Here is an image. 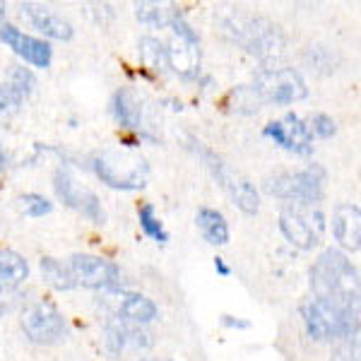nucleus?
I'll return each instance as SVG.
<instances>
[{
  "label": "nucleus",
  "mask_w": 361,
  "mask_h": 361,
  "mask_svg": "<svg viewBox=\"0 0 361 361\" xmlns=\"http://www.w3.org/2000/svg\"><path fill=\"white\" fill-rule=\"evenodd\" d=\"M219 32L231 44L241 46L246 54L258 58L267 68H275L287 54V34L263 15H250L243 10L219 15Z\"/></svg>",
  "instance_id": "f257e3e1"
},
{
  "label": "nucleus",
  "mask_w": 361,
  "mask_h": 361,
  "mask_svg": "<svg viewBox=\"0 0 361 361\" xmlns=\"http://www.w3.org/2000/svg\"><path fill=\"white\" fill-rule=\"evenodd\" d=\"M313 296L342 308H359V270L342 250L328 248L311 265Z\"/></svg>",
  "instance_id": "f03ea898"
},
{
  "label": "nucleus",
  "mask_w": 361,
  "mask_h": 361,
  "mask_svg": "<svg viewBox=\"0 0 361 361\" xmlns=\"http://www.w3.org/2000/svg\"><path fill=\"white\" fill-rule=\"evenodd\" d=\"M306 333L316 342H337L359 335V308H342L311 299L301 308Z\"/></svg>",
  "instance_id": "7ed1b4c3"
},
{
  "label": "nucleus",
  "mask_w": 361,
  "mask_h": 361,
  "mask_svg": "<svg viewBox=\"0 0 361 361\" xmlns=\"http://www.w3.org/2000/svg\"><path fill=\"white\" fill-rule=\"evenodd\" d=\"M92 169L102 183L116 190H140L149 176L147 159L133 149H102L92 157Z\"/></svg>",
  "instance_id": "20e7f679"
},
{
  "label": "nucleus",
  "mask_w": 361,
  "mask_h": 361,
  "mask_svg": "<svg viewBox=\"0 0 361 361\" xmlns=\"http://www.w3.org/2000/svg\"><path fill=\"white\" fill-rule=\"evenodd\" d=\"M265 190L284 202L320 205L325 195V169L311 164L301 171H282L265 178Z\"/></svg>",
  "instance_id": "39448f33"
},
{
  "label": "nucleus",
  "mask_w": 361,
  "mask_h": 361,
  "mask_svg": "<svg viewBox=\"0 0 361 361\" xmlns=\"http://www.w3.org/2000/svg\"><path fill=\"white\" fill-rule=\"evenodd\" d=\"M279 231L292 246L313 250L320 246L325 231V214L318 205H299L287 202L279 209Z\"/></svg>",
  "instance_id": "423d86ee"
},
{
  "label": "nucleus",
  "mask_w": 361,
  "mask_h": 361,
  "mask_svg": "<svg viewBox=\"0 0 361 361\" xmlns=\"http://www.w3.org/2000/svg\"><path fill=\"white\" fill-rule=\"evenodd\" d=\"M250 87L260 97V102L275 106H289L308 97L306 80L296 68H263L255 73Z\"/></svg>",
  "instance_id": "0eeeda50"
},
{
  "label": "nucleus",
  "mask_w": 361,
  "mask_h": 361,
  "mask_svg": "<svg viewBox=\"0 0 361 361\" xmlns=\"http://www.w3.org/2000/svg\"><path fill=\"white\" fill-rule=\"evenodd\" d=\"M195 149H197V154L202 157V161H205V166L209 169V173L214 176V180H217V183L224 188V193L234 200V205L241 209L243 214H258L260 195H258V190H255V185L250 183L243 173H238L236 169H231L226 164L217 152L202 147L200 142H197Z\"/></svg>",
  "instance_id": "6e6552de"
},
{
  "label": "nucleus",
  "mask_w": 361,
  "mask_h": 361,
  "mask_svg": "<svg viewBox=\"0 0 361 361\" xmlns=\"http://www.w3.org/2000/svg\"><path fill=\"white\" fill-rule=\"evenodd\" d=\"M20 325L25 330L27 340L34 342V345H56L66 337V318L58 311L56 304L46 299H39L34 304H29L25 311H22Z\"/></svg>",
  "instance_id": "1a4fd4ad"
},
{
  "label": "nucleus",
  "mask_w": 361,
  "mask_h": 361,
  "mask_svg": "<svg viewBox=\"0 0 361 361\" xmlns=\"http://www.w3.org/2000/svg\"><path fill=\"white\" fill-rule=\"evenodd\" d=\"M54 190L58 195V200L63 205H68L70 209L80 212L82 217H87L94 224L106 222V209L102 207V200L94 190H90L87 185L80 183L78 178L70 173L68 166H58L54 173Z\"/></svg>",
  "instance_id": "9d476101"
},
{
  "label": "nucleus",
  "mask_w": 361,
  "mask_h": 361,
  "mask_svg": "<svg viewBox=\"0 0 361 361\" xmlns=\"http://www.w3.org/2000/svg\"><path fill=\"white\" fill-rule=\"evenodd\" d=\"M70 275L75 287L85 289H121V267L102 255L75 253L70 258Z\"/></svg>",
  "instance_id": "9b49d317"
},
{
  "label": "nucleus",
  "mask_w": 361,
  "mask_h": 361,
  "mask_svg": "<svg viewBox=\"0 0 361 361\" xmlns=\"http://www.w3.org/2000/svg\"><path fill=\"white\" fill-rule=\"evenodd\" d=\"M263 135L270 137L279 147H284L287 152H294L301 157L313 152L311 128H308L306 121L296 114H287L282 121H270V123L263 128Z\"/></svg>",
  "instance_id": "f8f14e48"
},
{
  "label": "nucleus",
  "mask_w": 361,
  "mask_h": 361,
  "mask_svg": "<svg viewBox=\"0 0 361 361\" xmlns=\"http://www.w3.org/2000/svg\"><path fill=\"white\" fill-rule=\"evenodd\" d=\"M104 308L109 311V316L135 325H147L159 316V308L149 296L137 292H121V289H109V296L104 299Z\"/></svg>",
  "instance_id": "ddd939ff"
},
{
  "label": "nucleus",
  "mask_w": 361,
  "mask_h": 361,
  "mask_svg": "<svg viewBox=\"0 0 361 361\" xmlns=\"http://www.w3.org/2000/svg\"><path fill=\"white\" fill-rule=\"evenodd\" d=\"M0 42L8 49H13V54H17L22 61L34 68L46 70L51 66V61H54V49H51V44L46 39L25 34L15 25H0Z\"/></svg>",
  "instance_id": "4468645a"
},
{
  "label": "nucleus",
  "mask_w": 361,
  "mask_h": 361,
  "mask_svg": "<svg viewBox=\"0 0 361 361\" xmlns=\"http://www.w3.org/2000/svg\"><path fill=\"white\" fill-rule=\"evenodd\" d=\"M22 15L29 17V22L34 25L39 34H44L46 39H56V42H70L75 34L73 25L63 15L54 13L51 8L39 3H22Z\"/></svg>",
  "instance_id": "2eb2a0df"
},
{
  "label": "nucleus",
  "mask_w": 361,
  "mask_h": 361,
  "mask_svg": "<svg viewBox=\"0 0 361 361\" xmlns=\"http://www.w3.org/2000/svg\"><path fill=\"white\" fill-rule=\"evenodd\" d=\"M333 236L345 250L359 253L361 248V212L352 202H340L333 209Z\"/></svg>",
  "instance_id": "dca6fc26"
},
{
  "label": "nucleus",
  "mask_w": 361,
  "mask_h": 361,
  "mask_svg": "<svg viewBox=\"0 0 361 361\" xmlns=\"http://www.w3.org/2000/svg\"><path fill=\"white\" fill-rule=\"evenodd\" d=\"M169 70H173L183 80H195L200 75V42L173 37L171 44H166Z\"/></svg>",
  "instance_id": "f3484780"
},
{
  "label": "nucleus",
  "mask_w": 361,
  "mask_h": 361,
  "mask_svg": "<svg viewBox=\"0 0 361 361\" xmlns=\"http://www.w3.org/2000/svg\"><path fill=\"white\" fill-rule=\"evenodd\" d=\"M111 111H114V118L123 128H128V130H137V128L142 126V114H145L142 99H140L137 92L130 90V87H121V90L116 92L111 99Z\"/></svg>",
  "instance_id": "a211bd4d"
},
{
  "label": "nucleus",
  "mask_w": 361,
  "mask_h": 361,
  "mask_svg": "<svg viewBox=\"0 0 361 361\" xmlns=\"http://www.w3.org/2000/svg\"><path fill=\"white\" fill-rule=\"evenodd\" d=\"M29 277V263L17 250L0 248V296L15 292Z\"/></svg>",
  "instance_id": "6ab92c4d"
},
{
  "label": "nucleus",
  "mask_w": 361,
  "mask_h": 361,
  "mask_svg": "<svg viewBox=\"0 0 361 361\" xmlns=\"http://www.w3.org/2000/svg\"><path fill=\"white\" fill-rule=\"evenodd\" d=\"M195 224L200 229L202 238L212 246H226L229 243V224L224 214L214 207H200L195 214Z\"/></svg>",
  "instance_id": "aec40b11"
},
{
  "label": "nucleus",
  "mask_w": 361,
  "mask_h": 361,
  "mask_svg": "<svg viewBox=\"0 0 361 361\" xmlns=\"http://www.w3.org/2000/svg\"><path fill=\"white\" fill-rule=\"evenodd\" d=\"M140 49V61L142 66L154 75H164L169 70V56H166V44L159 42L157 37H142L137 44Z\"/></svg>",
  "instance_id": "412c9836"
},
{
  "label": "nucleus",
  "mask_w": 361,
  "mask_h": 361,
  "mask_svg": "<svg viewBox=\"0 0 361 361\" xmlns=\"http://www.w3.org/2000/svg\"><path fill=\"white\" fill-rule=\"evenodd\" d=\"M342 58L328 46H308L304 51V66L316 75H330L340 68Z\"/></svg>",
  "instance_id": "4be33fe9"
},
{
  "label": "nucleus",
  "mask_w": 361,
  "mask_h": 361,
  "mask_svg": "<svg viewBox=\"0 0 361 361\" xmlns=\"http://www.w3.org/2000/svg\"><path fill=\"white\" fill-rule=\"evenodd\" d=\"M176 13H178L176 5H166V3H137L135 5L137 20L142 22V25L152 27V29L169 27Z\"/></svg>",
  "instance_id": "5701e85b"
},
{
  "label": "nucleus",
  "mask_w": 361,
  "mask_h": 361,
  "mask_svg": "<svg viewBox=\"0 0 361 361\" xmlns=\"http://www.w3.org/2000/svg\"><path fill=\"white\" fill-rule=\"evenodd\" d=\"M39 267H42V277L46 279V284H49V287H54L56 292H68V289L75 287L73 275H70V267L66 263H61L58 258L44 255Z\"/></svg>",
  "instance_id": "b1692460"
},
{
  "label": "nucleus",
  "mask_w": 361,
  "mask_h": 361,
  "mask_svg": "<svg viewBox=\"0 0 361 361\" xmlns=\"http://www.w3.org/2000/svg\"><path fill=\"white\" fill-rule=\"evenodd\" d=\"M226 106L234 114L250 116V114H258L263 102H260V97L255 94V90L250 85H238L236 90H231L229 97H226Z\"/></svg>",
  "instance_id": "393cba45"
},
{
  "label": "nucleus",
  "mask_w": 361,
  "mask_h": 361,
  "mask_svg": "<svg viewBox=\"0 0 361 361\" xmlns=\"http://www.w3.org/2000/svg\"><path fill=\"white\" fill-rule=\"evenodd\" d=\"M27 94L20 90L17 85H13L8 80V82H0V121H8L13 118V116L20 111L22 104L27 102Z\"/></svg>",
  "instance_id": "a878e982"
},
{
  "label": "nucleus",
  "mask_w": 361,
  "mask_h": 361,
  "mask_svg": "<svg viewBox=\"0 0 361 361\" xmlns=\"http://www.w3.org/2000/svg\"><path fill=\"white\" fill-rule=\"evenodd\" d=\"M137 219H140V229L145 231V236L154 238L157 243H166V241H169V234H166L164 224L159 222V217L154 214V207L149 205V202L140 205V209H137Z\"/></svg>",
  "instance_id": "bb28decb"
},
{
  "label": "nucleus",
  "mask_w": 361,
  "mask_h": 361,
  "mask_svg": "<svg viewBox=\"0 0 361 361\" xmlns=\"http://www.w3.org/2000/svg\"><path fill=\"white\" fill-rule=\"evenodd\" d=\"M20 209L27 214V217L37 219V217H44L54 209V202L49 200L46 195L42 193H25L20 197Z\"/></svg>",
  "instance_id": "cd10ccee"
},
{
  "label": "nucleus",
  "mask_w": 361,
  "mask_h": 361,
  "mask_svg": "<svg viewBox=\"0 0 361 361\" xmlns=\"http://www.w3.org/2000/svg\"><path fill=\"white\" fill-rule=\"evenodd\" d=\"M308 128H311V135L323 137V140L333 137L337 133V126H335L333 116H328V114H313L311 121H308Z\"/></svg>",
  "instance_id": "c85d7f7f"
},
{
  "label": "nucleus",
  "mask_w": 361,
  "mask_h": 361,
  "mask_svg": "<svg viewBox=\"0 0 361 361\" xmlns=\"http://www.w3.org/2000/svg\"><path fill=\"white\" fill-rule=\"evenodd\" d=\"M10 82L20 87L22 92H25L27 97H32L34 87H37V78H34V73L25 66H15L10 70Z\"/></svg>",
  "instance_id": "c756f323"
},
{
  "label": "nucleus",
  "mask_w": 361,
  "mask_h": 361,
  "mask_svg": "<svg viewBox=\"0 0 361 361\" xmlns=\"http://www.w3.org/2000/svg\"><path fill=\"white\" fill-rule=\"evenodd\" d=\"M222 325L224 328H231V330H248L250 320H243V318H236V316H222Z\"/></svg>",
  "instance_id": "7c9ffc66"
},
{
  "label": "nucleus",
  "mask_w": 361,
  "mask_h": 361,
  "mask_svg": "<svg viewBox=\"0 0 361 361\" xmlns=\"http://www.w3.org/2000/svg\"><path fill=\"white\" fill-rule=\"evenodd\" d=\"M214 270H217V275H222V277H229L231 275V267L226 265V260L224 258H214Z\"/></svg>",
  "instance_id": "2f4dec72"
},
{
  "label": "nucleus",
  "mask_w": 361,
  "mask_h": 361,
  "mask_svg": "<svg viewBox=\"0 0 361 361\" xmlns=\"http://www.w3.org/2000/svg\"><path fill=\"white\" fill-rule=\"evenodd\" d=\"M8 169V154H5V147H3V142H0V173Z\"/></svg>",
  "instance_id": "473e14b6"
},
{
  "label": "nucleus",
  "mask_w": 361,
  "mask_h": 361,
  "mask_svg": "<svg viewBox=\"0 0 361 361\" xmlns=\"http://www.w3.org/2000/svg\"><path fill=\"white\" fill-rule=\"evenodd\" d=\"M5 15H8V5H5V3H0V22L5 20Z\"/></svg>",
  "instance_id": "72a5a7b5"
},
{
  "label": "nucleus",
  "mask_w": 361,
  "mask_h": 361,
  "mask_svg": "<svg viewBox=\"0 0 361 361\" xmlns=\"http://www.w3.org/2000/svg\"><path fill=\"white\" fill-rule=\"evenodd\" d=\"M135 361H171V359H135Z\"/></svg>",
  "instance_id": "f704fd0d"
},
{
  "label": "nucleus",
  "mask_w": 361,
  "mask_h": 361,
  "mask_svg": "<svg viewBox=\"0 0 361 361\" xmlns=\"http://www.w3.org/2000/svg\"><path fill=\"white\" fill-rule=\"evenodd\" d=\"M5 311V304H3V301H0V313H3Z\"/></svg>",
  "instance_id": "c9c22d12"
}]
</instances>
